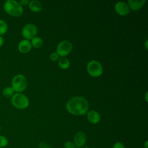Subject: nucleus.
Here are the masks:
<instances>
[{
	"label": "nucleus",
	"mask_w": 148,
	"mask_h": 148,
	"mask_svg": "<svg viewBox=\"0 0 148 148\" xmlns=\"http://www.w3.org/2000/svg\"><path fill=\"white\" fill-rule=\"evenodd\" d=\"M88 102L82 97H75L69 99L66 105V108L69 113L73 115H83L88 110Z\"/></svg>",
	"instance_id": "f257e3e1"
},
{
	"label": "nucleus",
	"mask_w": 148,
	"mask_h": 148,
	"mask_svg": "<svg viewBox=\"0 0 148 148\" xmlns=\"http://www.w3.org/2000/svg\"><path fill=\"white\" fill-rule=\"evenodd\" d=\"M5 12L13 17L20 16L23 13V6L19 2L14 0H7L3 5Z\"/></svg>",
	"instance_id": "f03ea898"
},
{
	"label": "nucleus",
	"mask_w": 148,
	"mask_h": 148,
	"mask_svg": "<svg viewBox=\"0 0 148 148\" xmlns=\"http://www.w3.org/2000/svg\"><path fill=\"white\" fill-rule=\"evenodd\" d=\"M12 105L18 109H24L29 105V99L22 93H16L10 99Z\"/></svg>",
	"instance_id": "7ed1b4c3"
},
{
	"label": "nucleus",
	"mask_w": 148,
	"mask_h": 148,
	"mask_svg": "<svg viewBox=\"0 0 148 148\" xmlns=\"http://www.w3.org/2000/svg\"><path fill=\"white\" fill-rule=\"evenodd\" d=\"M27 81L24 76L18 74L13 77L12 80V88L14 92L20 93L25 90Z\"/></svg>",
	"instance_id": "20e7f679"
},
{
	"label": "nucleus",
	"mask_w": 148,
	"mask_h": 148,
	"mask_svg": "<svg viewBox=\"0 0 148 148\" xmlns=\"http://www.w3.org/2000/svg\"><path fill=\"white\" fill-rule=\"evenodd\" d=\"M88 73L92 77H98L103 72V68L101 63L95 60H92L88 62L87 65Z\"/></svg>",
	"instance_id": "39448f33"
},
{
	"label": "nucleus",
	"mask_w": 148,
	"mask_h": 148,
	"mask_svg": "<svg viewBox=\"0 0 148 148\" xmlns=\"http://www.w3.org/2000/svg\"><path fill=\"white\" fill-rule=\"evenodd\" d=\"M72 49V45L69 40H62L57 47V53L61 57L68 55Z\"/></svg>",
	"instance_id": "423d86ee"
},
{
	"label": "nucleus",
	"mask_w": 148,
	"mask_h": 148,
	"mask_svg": "<svg viewBox=\"0 0 148 148\" xmlns=\"http://www.w3.org/2000/svg\"><path fill=\"white\" fill-rule=\"evenodd\" d=\"M37 34V27L33 24H27L23 27L21 30L22 36L26 40L32 39Z\"/></svg>",
	"instance_id": "0eeeda50"
},
{
	"label": "nucleus",
	"mask_w": 148,
	"mask_h": 148,
	"mask_svg": "<svg viewBox=\"0 0 148 148\" xmlns=\"http://www.w3.org/2000/svg\"><path fill=\"white\" fill-rule=\"evenodd\" d=\"M116 13L120 16L127 15L130 12V7L128 5L124 2H119L114 6Z\"/></svg>",
	"instance_id": "6e6552de"
},
{
	"label": "nucleus",
	"mask_w": 148,
	"mask_h": 148,
	"mask_svg": "<svg viewBox=\"0 0 148 148\" xmlns=\"http://www.w3.org/2000/svg\"><path fill=\"white\" fill-rule=\"evenodd\" d=\"M74 144L78 147H83L87 141V136L83 132H77L73 138Z\"/></svg>",
	"instance_id": "1a4fd4ad"
},
{
	"label": "nucleus",
	"mask_w": 148,
	"mask_h": 148,
	"mask_svg": "<svg viewBox=\"0 0 148 148\" xmlns=\"http://www.w3.org/2000/svg\"><path fill=\"white\" fill-rule=\"evenodd\" d=\"M31 48L32 45L31 42H29L28 40L23 39L18 43V51L21 53L25 54L29 52L31 50Z\"/></svg>",
	"instance_id": "9d476101"
},
{
	"label": "nucleus",
	"mask_w": 148,
	"mask_h": 148,
	"mask_svg": "<svg viewBox=\"0 0 148 148\" xmlns=\"http://www.w3.org/2000/svg\"><path fill=\"white\" fill-rule=\"evenodd\" d=\"M87 119L92 124H97L101 120V116L98 112L95 110H90L87 113Z\"/></svg>",
	"instance_id": "9b49d317"
},
{
	"label": "nucleus",
	"mask_w": 148,
	"mask_h": 148,
	"mask_svg": "<svg viewBox=\"0 0 148 148\" xmlns=\"http://www.w3.org/2000/svg\"><path fill=\"white\" fill-rule=\"evenodd\" d=\"M146 2L145 0L142 1H134V0H128V5L132 10H138L141 9Z\"/></svg>",
	"instance_id": "f8f14e48"
},
{
	"label": "nucleus",
	"mask_w": 148,
	"mask_h": 148,
	"mask_svg": "<svg viewBox=\"0 0 148 148\" xmlns=\"http://www.w3.org/2000/svg\"><path fill=\"white\" fill-rule=\"evenodd\" d=\"M29 8L34 12H39L42 9V5L39 1L33 0L29 2Z\"/></svg>",
	"instance_id": "ddd939ff"
},
{
	"label": "nucleus",
	"mask_w": 148,
	"mask_h": 148,
	"mask_svg": "<svg viewBox=\"0 0 148 148\" xmlns=\"http://www.w3.org/2000/svg\"><path fill=\"white\" fill-rule=\"evenodd\" d=\"M69 65H70V62L67 58L65 57H62L59 59L58 66L61 69H66L69 67Z\"/></svg>",
	"instance_id": "4468645a"
},
{
	"label": "nucleus",
	"mask_w": 148,
	"mask_h": 148,
	"mask_svg": "<svg viewBox=\"0 0 148 148\" xmlns=\"http://www.w3.org/2000/svg\"><path fill=\"white\" fill-rule=\"evenodd\" d=\"M31 43L32 47L35 48H39L43 45V40L40 37L35 36L31 39Z\"/></svg>",
	"instance_id": "2eb2a0df"
},
{
	"label": "nucleus",
	"mask_w": 148,
	"mask_h": 148,
	"mask_svg": "<svg viewBox=\"0 0 148 148\" xmlns=\"http://www.w3.org/2000/svg\"><path fill=\"white\" fill-rule=\"evenodd\" d=\"M14 94V91L12 88V87H7L4 88L2 91V95L5 98H12L13 95Z\"/></svg>",
	"instance_id": "dca6fc26"
},
{
	"label": "nucleus",
	"mask_w": 148,
	"mask_h": 148,
	"mask_svg": "<svg viewBox=\"0 0 148 148\" xmlns=\"http://www.w3.org/2000/svg\"><path fill=\"white\" fill-rule=\"evenodd\" d=\"M7 23L3 20L0 19V36L4 35L8 31Z\"/></svg>",
	"instance_id": "f3484780"
},
{
	"label": "nucleus",
	"mask_w": 148,
	"mask_h": 148,
	"mask_svg": "<svg viewBox=\"0 0 148 148\" xmlns=\"http://www.w3.org/2000/svg\"><path fill=\"white\" fill-rule=\"evenodd\" d=\"M8 144V138L3 136L0 135V148L5 147Z\"/></svg>",
	"instance_id": "a211bd4d"
},
{
	"label": "nucleus",
	"mask_w": 148,
	"mask_h": 148,
	"mask_svg": "<svg viewBox=\"0 0 148 148\" xmlns=\"http://www.w3.org/2000/svg\"><path fill=\"white\" fill-rule=\"evenodd\" d=\"M58 58H59V56L58 54L56 53V52H53L50 55V58L51 61H57V60H58Z\"/></svg>",
	"instance_id": "6ab92c4d"
},
{
	"label": "nucleus",
	"mask_w": 148,
	"mask_h": 148,
	"mask_svg": "<svg viewBox=\"0 0 148 148\" xmlns=\"http://www.w3.org/2000/svg\"><path fill=\"white\" fill-rule=\"evenodd\" d=\"M64 148H75V145L72 142L67 141L64 144Z\"/></svg>",
	"instance_id": "aec40b11"
},
{
	"label": "nucleus",
	"mask_w": 148,
	"mask_h": 148,
	"mask_svg": "<svg viewBox=\"0 0 148 148\" xmlns=\"http://www.w3.org/2000/svg\"><path fill=\"white\" fill-rule=\"evenodd\" d=\"M113 148H125V146L123 143L117 142L114 144Z\"/></svg>",
	"instance_id": "412c9836"
},
{
	"label": "nucleus",
	"mask_w": 148,
	"mask_h": 148,
	"mask_svg": "<svg viewBox=\"0 0 148 148\" xmlns=\"http://www.w3.org/2000/svg\"><path fill=\"white\" fill-rule=\"evenodd\" d=\"M29 1L28 0H21L20 1L19 3L21 5V6H26L29 3Z\"/></svg>",
	"instance_id": "4be33fe9"
},
{
	"label": "nucleus",
	"mask_w": 148,
	"mask_h": 148,
	"mask_svg": "<svg viewBox=\"0 0 148 148\" xmlns=\"http://www.w3.org/2000/svg\"><path fill=\"white\" fill-rule=\"evenodd\" d=\"M39 148H47V144L45 142H41L39 144Z\"/></svg>",
	"instance_id": "5701e85b"
},
{
	"label": "nucleus",
	"mask_w": 148,
	"mask_h": 148,
	"mask_svg": "<svg viewBox=\"0 0 148 148\" xmlns=\"http://www.w3.org/2000/svg\"><path fill=\"white\" fill-rule=\"evenodd\" d=\"M4 43V39L2 36H0V47L3 46Z\"/></svg>",
	"instance_id": "b1692460"
},
{
	"label": "nucleus",
	"mask_w": 148,
	"mask_h": 148,
	"mask_svg": "<svg viewBox=\"0 0 148 148\" xmlns=\"http://www.w3.org/2000/svg\"><path fill=\"white\" fill-rule=\"evenodd\" d=\"M147 141L146 140L145 143V148H147Z\"/></svg>",
	"instance_id": "393cba45"
},
{
	"label": "nucleus",
	"mask_w": 148,
	"mask_h": 148,
	"mask_svg": "<svg viewBox=\"0 0 148 148\" xmlns=\"http://www.w3.org/2000/svg\"><path fill=\"white\" fill-rule=\"evenodd\" d=\"M147 40H146V42H145V47H146V49H147Z\"/></svg>",
	"instance_id": "a878e982"
},
{
	"label": "nucleus",
	"mask_w": 148,
	"mask_h": 148,
	"mask_svg": "<svg viewBox=\"0 0 148 148\" xmlns=\"http://www.w3.org/2000/svg\"><path fill=\"white\" fill-rule=\"evenodd\" d=\"M147 93H146V101H147Z\"/></svg>",
	"instance_id": "bb28decb"
},
{
	"label": "nucleus",
	"mask_w": 148,
	"mask_h": 148,
	"mask_svg": "<svg viewBox=\"0 0 148 148\" xmlns=\"http://www.w3.org/2000/svg\"><path fill=\"white\" fill-rule=\"evenodd\" d=\"M1 126L0 125V132H1Z\"/></svg>",
	"instance_id": "cd10ccee"
},
{
	"label": "nucleus",
	"mask_w": 148,
	"mask_h": 148,
	"mask_svg": "<svg viewBox=\"0 0 148 148\" xmlns=\"http://www.w3.org/2000/svg\"><path fill=\"white\" fill-rule=\"evenodd\" d=\"M47 148H51V147H47Z\"/></svg>",
	"instance_id": "c85d7f7f"
}]
</instances>
